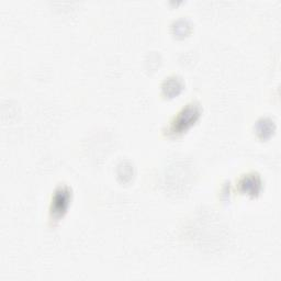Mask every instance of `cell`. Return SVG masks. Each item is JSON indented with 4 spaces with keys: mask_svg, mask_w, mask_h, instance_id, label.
I'll use <instances>...</instances> for the list:
<instances>
[{
    "mask_svg": "<svg viewBox=\"0 0 281 281\" xmlns=\"http://www.w3.org/2000/svg\"><path fill=\"white\" fill-rule=\"evenodd\" d=\"M201 113L200 107L196 104L188 105L186 108L178 113V116L172 121L168 127V133L179 134L193 125Z\"/></svg>",
    "mask_w": 281,
    "mask_h": 281,
    "instance_id": "obj_1",
    "label": "cell"
},
{
    "mask_svg": "<svg viewBox=\"0 0 281 281\" xmlns=\"http://www.w3.org/2000/svg\"><path fill=\"white\" fill-rule=\"evenodd\" d=\"M240 184H241V188L243 191L254 195V194H257L259 191L261 182H260L259 177L252 174V175H247L243 178Z\"/></svg>",
    "mask_w": 281,
    "mask_h": 281,
    "instance_id": "obj_3",
    "label": "cell"
},
{
    "mask_svg": "<svg viewBox=\"0 0 281 281\" xmlns=\"http://www.w3.org/2000/svg\"><path fill=\"white\" fill-rule=\"evenodd\" d=\"M181 82L177 78H169L168 80L165 81V85L163 88L166 93L169 96H174L181 90Z\"/></svg>",
    "mask_w": 281,
    "mask_h": 281,
    "instance_id": "obj_4",
    "label": "cell"
},
{
    "mask_svg": "<svg viewBox=\"0 0 281 281\" xmlns=\"http://www.w3.org/2000/svg\"><path fill=\"white\" fill-rule=\"evenodd\" d=\"M273 122H271L270 120H261L258 122V126H257V131L258 133H260L261 135H269V134L272 132L273 130Z\"/></svg>",
    "mask_w": 281,
    "mask_h": 281,
    "instance_id": "obj_5",
    "label": "cell"
},
{
    "mask_svg": "<svg viewBox=\"0 0 281 281\" xmlns=\"http://www.w3.org/2000/svg\"><path fill=\"white\" fill-rule=\"evenodd\" d=\"M70 197L72 195H70V190L67 187H60L59 189H56L52 199V206H51V213H52L54 219L60 218L66 212L69 206Z\"/></svg>",
    "mask_w": 281,
    "mask_h": 281,
    "instance_id": "obj_2",
    "label": "cell"
}]
</instances>
